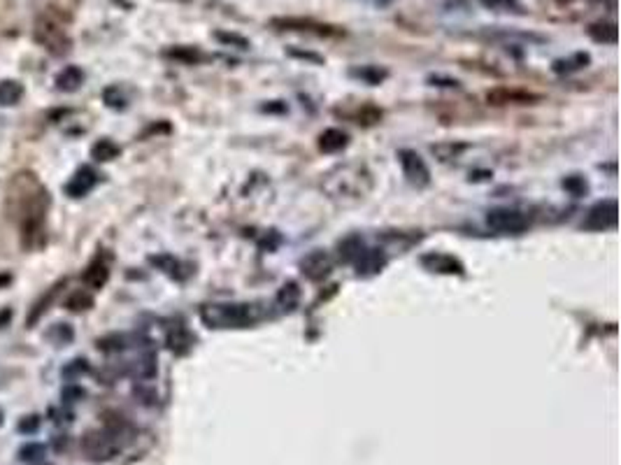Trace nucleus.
<instances>
[{
	"instance_id": "nucleus-1",
	"label": "nucleus",
	"mask_w": 621,
	"mask_h": 465,
	"mask_svg": "<svg viewBox=\"0 0 621 465\" xmlns=\"http://www.w3.org/2000/svg\"><path fill=\"white\" fill-rule=\"evenodd\" d=\"M322 189L337 205H356L373 191V175L363 163H342L324 177Z\"/></svg>"
},
{
	"instance_id": "nucleus-2",
	"label": "nucleus",
	"mask_w": 621,
	"mask_h": 465,
	"mask_svg": "<svg viewBox=\"0 0 621 465\" xmlns=\"http://www.w3.org/2000/svg\"><path fill=\"white\" fill-rule=\"evenodd\" d=\"M261 316L263 312L249 303H214L201 310V319L207 328H245Z\"/></svg>"
},
{
	"instance_id": "nucleus-3",
	"label": "nucleus",
	"mask_w": 621,
	"mask_h": 465,
	"mask_svg": "<svg viewBox=\"0 0 621 465\" xmlns=\"http://www.w3.org/2000/svg\"><path fill=\"white\" fill-rule=\"evenodd\" d=\"M35 40L40 42L49 54H56V56L68 54V49H70V37L66 33V28H63L59 21L49 19V17H40V19H37V23H35Z\"/></svg>"
},
{
	"instance_id": "nucleus-4",
	"label": "nucleus",
	"mask_w": 621,
	"mask_h": 465,
	"mask_svg": "<svg viewBox=\"0 0 621 465\" xmlns=\"http://www.w3.org/2000/svg\"><path fill=\"white\" fill-rule=\"evenodd\" d=\"M486 226L496 233H508V235H519L528 228L526 214H521L519 209L510 207H496L486 214Z\"/></svg>"
},
{
	"instance_id": "nucleus-5",
	"label": "nucleus",
	"mask_w": 621,
	"mask_h": 465,
	"mask_svg": "<svg viewBox=\"0 0 621 465\" xmlns=\"http://www.w3.org/2000/svg\"><path fill=\"white\" fill-rule=\"evenodd\" d=\"M82 449L84 454L91 458V461H107L117 454L119 444L114 433L110 430H95V433H86L84 439H82Z\"/></svg>"
},
{
	"instance_id": "nucleus-6",
	"label": "nucleus",
	"mask_w": 621,
	"mask_h": 465,
	"mask_svg": "<svg viewBox=\"0 0 621 465\" xmlns=\"http://www.w3.org/2000/svg\"><path fill=\"white\" fill-rule=\"evenodd\" d=\"M398 158L402 165V173H405L409 184H414V187H426V184L431 182V170H428V165L424 163V158H421L417 151L400 149Z\"/></svg>"
},
{
	"instance_id": "nucleus-7",
	"label": "nucleus",
	"mask_w": 621,
	"mask_h": 465,
	"mask_svg": "<svg viewBox=\"0 0 621 465\" xmlns=\"http://www.w3.org/2000/svg\"><path fill=\"white\" fill-rule=\"evenodd\" d=\"M588 231H607L617 226V200H600L588 209L584 224Z\"/></svg>"
},
{
	"instance_id": "nucleus-8",
	"label": "nucleus",
	"mask_w": 621,
	"mask_h": 465,
	"mask_svg": "<svg viewBox=\"0 0 621 465\" xmlns=\"http://www.w3.org/2000/svg\"><path fill=\"white\" fill-rule=\"evenodd\" d=\"M300 270H303V275L307 279H312V282H319V279L328 277L331 270H333V258L328 256V252H312L307 254V256L300 260Z\"/></svg>"
},
{
	"instance_id": "nucleus-9",
	"label": "nucleus",
	"mask_w": 621,
	"mask_h": 465,
	"mask_svg": "<svg viewBox=\"0 0 621 465\" xmlns=\"http://www.w3.org/2000/svg\"><path fill=\"white\" fill-rule=\"evenodd\" d=\"M421 265L431 272H440V275H463V263L456 260L449 254L431 252L421 256Z\"/></svg>"
},
{
	"instance_id": "nucleus-10",
	"label": "nucleus",
	"mask_w": 621,
	"mask_h": 465,
	"mask_svg": "<svg viewBox=\"0 0 621 465\" xmlns=\"http://www.w3.org/2000/svg\"><path fill=\"white\" fill-rule=\"evenodd\" d=\"M95 182H98V175H95V170L89 168V165H84V168L77 170L73 180L66 184V193L70 196V198H82V196H86L89 191L95 187Z\"/></svg>"
},
{
	"instance_id": "nucleus-11",
	"label": "nucleus",
	"mask_w": 621,
	"mask_h": 465,
	"mask_svg": "<svg viewBox=\"0 0 621 465\" xmlns=\"http://www.w3.org/2000/svg\"><path fill=\"white\" fill-rule=\"evenodd\" d=\"M354 263H356L358 277H370V275H377L387 265V258H384V254L380 249H363Z\"/></svg>"
},
{
	"instance_id": "nucleus-12",
	"label": "nucleus",
	"mask_w": 621,
	"mask_h": 465,
	"mask_svg": "<svg viewBox=\"0 0 621 465\" xmlns=\"http://www.w3.org/2000/svg\"><path fill=\"white\" fill-rule=\"evenodd\" d=\"M349 144V135L340 129H328L319 135V149L326 151V154H335V151H342L344 146Z\"/></svg>"
},
{
	"instance_id": "nucleus-13",
	"label": "nucleus",
	"mask_w": 621,
	"mask_h": 465,
	"mask_svg": "<svg viewBox=\"0 0 621 465\" xmlns=\"http://www.w3.org/2000/svg\"><path fill=\"white\" fill-rule=\"evenodd\" d=\"M107 277H110V265H107V260L98 256L93 260L91 265L86 267L84 272V284L91 286V289H100V286H105Z\"/></svg>"
},
{
	"instance_id": "nucleus-14",
	"label": "nucleus",
	"mask_w": 621,
	"mask_h": 465,
	"mask_svg": "<svg viewBox=\"0 0 621 465\" xmlns=\"http://www.w3.org/2000/svg\"><path fill=\"white\" fill-rule=\"evenodd\" d=\"M82 82H84V73H82L77 66H70L59 73V77H56V88L70 93V91H77V88L82 86Z\"/></svg>"
},
{
	"instance_id": "nucleus-15",
	"label": "nucleus",
	"mask_w": 621,
	"mask_h": 465,
	"mask_svg": "<svg viewBox=\"0 0 621 465\" xmlns=\"http://www.w3.org/2000/svg\"><path fill=\"white\" fill-rule=\"evenodd\" d=\"M349 75H351V77H356V79H361L363 84H370V86H375V84H380V82L387 79V70H382V68H377V66L351 68Z\"/></svg>"
},
{
	"instance_id": "nucleus-16",
	"label": "nucleus",
	"mask_w": 621,
	"mask_h": 465,
	"mask_svg": "<svg viewBox=\"0 0 621 465\" xmlns=\"http://www.w3.org/2000/svg\"><path fill=\"white\" fill-rule=\"evenodd\" d=\"M298 303H300V289H298V284L296 282H286L277 291V305H279L281 310L291 312V310L298 307Z\"/></svg>"
},
{
	"instance_id": "nucleus-17",
	"label": "nucleus",
	"mask_w": 621,
	"mask_h": 465,
	"mask_svg": "<svg viewBox=\"0 0 621 465\" xmlns=\"http://www.w3.org/2000/svg\"><path fill=\"white\" fill-rule=\"evenodd\" d=\"M21 95H24V88H21V84H19V82H15V79H3V82H0V105H3V107H10V105L19 103V98H21Z\"/></svg>"
},
{
	"instance_id": "nucleus-18",
	"label": "nucleus",
	"mask_w": 621,
	"mask_h": 465,
	"mask_svg": "<svg viewBox=\"0 0 621 465\" xmlns=\"http://www.w3.org/2000/svg\"><path fill=\"white\" fill-rule=\"evenodd\" d=\"M119 144H114L112 140H98V142H95L93 146H91V156L95 158V161H100V163H105V161H112V158H117L119 156Z\"/></svg>"
},
{
	"instance_id": "nucleus-19",
	"label": "nucleus",
	"mask_w": 621,
	"mask_h": 465,
	"mask_svg": "<svg viewBox=\"0 0 621 465\" xmlns=\"http://www.w3.org/2000/svg\"><path fill=\"white\" fill-rule=\"evenodd\" d=\"M588 61H591V56L584 52L575 54L571 59H559V61H554V73H575V70H580V68H586Z\"/></svg>"
},
{
	"instance_id": "nucleus-20",
	"label": "nucleus",
	"mask_w": 621,
	"mask_h": 465,
	"mask_svg": "<svg viewBox=\"0 0 621 465\" xmlns=\"http://www.w3.org/2000/svg\"><path fill=\"white\" fill-rule=\"evenodd\" d=\"M168 345H170L172 352H177V354L189 352V347H191V335L187 333V328H182V326H175V328H172V330H170V335H168Z\"/></svg>"
},
{
	"instance_id": "nucleus-21",
	"label": "nucleus",
	"mask_w": 621,
	"mask_h": 465,
	"mask_svg": "<svg viewBox=\"0 0 621 465\" xmlns=\"http://www.w3.org/2000/svg\"><path fill=\"white\" fill-rule=\"evenodd\" d=\"M588 35H591L596 42L614 44L617 42V26H614V23H593V26L588 28Z\"/></svg>"
},
{
	"instance_id": "nucleus-22",
	"label": "nucleus",
	"mask_w": 621,
	"mask_h": 465,
	"mask_svg": "<svg viewBox=\"0 0 621 465\" xmlns=\"http://www.w3.org/2000/svg\"><path fill=\"white\" fill-rule=\"evenodd\" d=\"M361 252H363L361 235H349V238H344L340 242V258L342 260H356Z\"/></svg>"
},
{
	"instance_id": "nucleus-23",
	"label": "nucleus",
	"mask_w": 621,
	"mask_h": 465,
	"mask_svg": "<svg viewBox=\"0 0 621 465\" xmlns=\"http://www.w3.org/2000/svg\"><path fill=\"white\" fill-rule=\"evenodd\" d=\"M91 305H93V298L89 296V293L77 291L75 296H70V298H68L66 307H68V310H73V312H84V310L91 307Z\"/></svg>"
},
{
	"instance_id": "nucleus-24",
	"label": "nucleus",
	"mask_w": 621,
	"mask_h": 465,
	"mask_svg": "<svg viewBox=\"0 0 621 465\" xmlns=\"http://www.w3.org/2000/svg\"><path fill=\"white\" fill-rule=\"evenodd\" d=\"M44 456V447L42 444H37V442H30V444H24L21 447V451H19V458H21V461H40V458Z\"/></svg>"
},
{
	"instance_id": "nucleus-25",
	"label": "nucleus",
	"mask_w": 621,
	"mask_h": 465,
	"mask_svg": "<svg viewBox=\"0 0 621 465\" xmlns=\"http://www.w3.org/2000/svg\"><path fill=\"white\" fill-rule=\"evenodd\" d=\"M49 337L51 340H56V345L59 347H63V345H68V342L73 340V330L68 328V323H59L56 328L49 330Z\"/></svg>"
},
{
	"instance_id": "nucleus-26",
	"label": "nucleus",
	"mask_w": 621,
	"mask_h": 465,
	"mask_svg": "<svg viewBox=\"0 0 621 465\" xmlns=\"http://www.w3.org/2000/svg\"><path fill=\"white\" fill-rule=\"evenodd\" d=\"M19 433H24V435H33V433H37V428H40V417L37 414H28V417H24L21 421H19Z\"/></svg>"
},
{
	"instance_id": "nucleus-27",
	"label": "nucleus",
	"mask_w": 621,
	"mask_h": 465,
	"mask_svg": "<svg viewBox=\"0 0 621 465\" xmlns=\"http://www.w3.org/2000/svg\"><path fill=\"white\" fill-rule=\"evenodd\" d=\"M214 37L219 42H223V44H235V47H240V49H247L249 47V42L245 40V37L242 35H235V33H214Z\"/></svg>"
},
{
	"instance_id": "nucleus-28",
	"label": "nucleus",
	"mask_w": 621,
	"mask_h": 465,
	"mask_svg": "<svg viewBox=\"0 0 621 465\" xmlns=\"http://www.w3.org/2000/svg\"><path fill=\"white\" fill-rule=\"evenodd\" d=\"M563 187L571 191L573 196H582L586 191V182L582 180V177H568V180L563 182Z\"/></svg>"
},
{
	"instance_id": "nucleus-29",
	"label": "nucleus",
	"mask_w": 621,
	"mask_h": 465,
	"mask_svg": "<svg viewBox=\"0 0 621 465\" xmlns=\"http://www.w3.org/2000/svg\"><path fill=\"white\" fill-rule=\"evenodd\" d=\"M482 5H486V8H491V10H517L519 8L517 0H482Z\"/></svg>"
},
{
	"instance_id": "nucleus-30",
	"label": "nucleus",
	"mask_w": 621,
	"mask_h": 465,
	"mask_svg": "<svg viewBox=\"0 0 621 465\" xmlns=\"http://www.w3.org/2000/svg\"><path fill=\"white\" fill-rule=\"evenodd\" d=\"M289 56H296V59H305V61H312V63H324V59L319 54L300 52V49H289Z\"/></svg>"
},
{
	"instance_id": "nucleus-31",
	"label": "nucleus",
	"mask_w": 621,
	"mask_h": 465,
	"mask_svg": "<svg viewBox=\"0 0 621 465\" xmlns=\"http://www.w3.org/2000/svg\"><path fill=\"white\" fill-rule=\"evenodd\" d=\"M84 396V393H82V388H77V386H68L66 391H63V400H66V403H77V398H82Z\"/></svg>"
},
{
	"instance_id": "nucleus-32",
	"label": "nucleus",
	"mask_w": 621,
	"mask_h": 465,
	"mask_svg": "<svg viewBox=\"0 0 621 465\" xmlns=\"http://www.w3.org/2000/svg\"><path fill=\"white\" fill-rule=\"evenodd\" d=\"M168 56H175V59H187V61H198V59H201V54L191 52V49H187V52H182V49H175V52H168Z\"/></svg>"
},
{
	"instance_id": "nucleus-33",
	"label": "nucleus",
	"mask_w": 621,
	"mask_h": 465,
	"mask_svg": "<svg viewBox=\"0 0 621 465\" xmlns=\"http://www.w3.org/2000/svg\"><path fill=\"white\" fill-rule=\"evenodd\" d=\"M51 417H54L56 424H70V412L66 410H51Z\"/></svg>"
},
{
	"instance_id": "nucleus-34",
	"label": "nucleus",
	"mask_w": 621,
	"mask_h": 465,
	"mask_svg": "<svg viewBox=\"0 0 621 465\" xmlns=\"http://www.w3.org/2000/svg\"><path fill=\"white\" fill-rule=\"evenodd\" d=\"M10 316H12V312H10V310H5V312H3V316H0V326H5V323L10 321Z\"/></svg>"
},
{
	"instance_id": "nucleus-35",
	"label": "nucleus",
	"mask_w": 621,
	"mask_h": 465,
	"mask_svg": "<svg viewBox=\"0 0 621 465\" xmlns=\"http://www.w3.org/2000/svg\"><path fill=\"white\" fill-rule=\"evenodd\" d=\"M8 282H10V277H8V275H5V277H0V284H8Z\"/></svg>"
},
{
	"instance_id": "nucleus-36",
	"label": "nucleus",
	"mask_w": 621,
	"mask_h": 465,
	"mask_svg": "<svg viewBox=\"0 0 621 465\" xmlns=\"http://www.w3.org/2000/svg\"><path fill=\"white\" fill-rule=\"evenodd\" d=\"M0 421H3V414H0Z\"/></svg>"
}]
</instances>
